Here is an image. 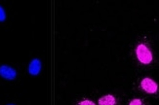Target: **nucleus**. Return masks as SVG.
Masks as SVG:
<instances>
[{"label":"nucleus","mask_w":159,"mask_h":105,"mask_svg":"<svg viewBox=\"0 0 159 105\" xmlns=\"http://www.w3.org/2000/svg\"><path fill=\"white\" fill-rule=\"evenodd\" d=\"M136 55L139 61L143 64H149L152 61V54H151L150 50L144 44H140L137 47Z\"/></svg>","instance_id":"f257e3e1"},{"label":"nucleus","mask_w":159,"mask_h":105,"mask_svg":"<svg viewBox=\"0 0 159 105\" xmlns=\"http://www.w3.org/2000/svg\"><path fill=\"white\" fill-rule=\"evenodd\" d=\"M141 87L142 89L148 94H155L158 90L157 84L150 78H144L141 82Z\"/></svg>","instance_id":"f03ea898"},{"label":"nucleus","mask_w":159,"mask_h":105,"mask_svg":"<svg viewBox=\"0 0 159 105\" xmlns=\"http://www.w3.org/2000/svg\"><path fill=\"white\" fill-rule=\"evenodd\" d=\"M0 76L7 80H14L17 77V72L15 69L8 65H2L0 66Z\"/></svg>","instance_id":"7ed1b4c3"},{"label":"nucleus","mask_w":159,"mask_h":105,"mask_svg":"<svg viewBox=\"0 0 159 105\" xmlns=\"http://www.w3.org/2000/svg\"><path fill=\"white\" fill-rule=\"evenodd\" d=\"M41 66H42V64H41V61L37 59H34L31 60V62L30 63V66H29V72L30 74L35 76V75H38L40 70H41Z\"/></svg>","instance_id":"20e7f679"},{"label":"nucleus","mask_w":159,"mask_h":105,"mask_svg":"<svg viewBox=\"0 0 159 105\" xmlns=\"http://www.w3.org/2000/svg\"><path fill=\"white\" fill-rule=\"evenodd\" d=\"M99 105H116V99L113 95L107 94L99 99Z\"/></svg>","instance_id":"39448f33"},{"label":"nucleus","mask_w":159,"mask_h":105,"mask_svg":"<svg viewBox=\"0 0 159 105\" xmlns=\"http://www.w3.org/2000/svg\"><path fill=\"white\" fill-rule=\"evenodd\" d=\"M6 19V14H5V11L4 9L2 8L1 6H0V22H4Z\"/></svg>","instance_id":"423d86ee"},{"label":"nucleus","mask_w":159,"mask_h":105,"mask_svg":"<svg viewBox=\"0 0 159 105\" xmlns=\"http://www.w3.org/2000/svg\"><path fill=\"white\" fill-rule=\"evenodd\" d=\"M129 105H143V102H142L141 99L136 98V99H133L132 101H131Z\"/></svg>","instance_id":"0eeeda50"},{"label":"nucleus","mask_w":159,"mask_h":105,"mask_svg":"<svg viewBox=\"0 0 159 105\" xmlns=\"http://www.w3.org/2000/svg\"><path fill=\"white\" fill-rule=\"evenodd\" d=\"M77 105H96L93 101H90V100H83L81 102H79Z\"/></svg>","instance_id":"6e6552de"},{"label":"nucleus","mask_w":159,"mask_h":105,"mask_svg":"<svg viewBox=\"0 0 159 105\" xmlns=\"http://www.w3.org/2000/svg\"><path fill=\"white\" fill-rule=\"evenodd\" d=\"M9 105H13V104H9Z\"/></svg>","instance_id":"1a4fd4ad"}]
</instances>
